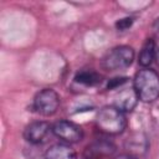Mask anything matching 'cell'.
<instances>
[{"label":"cell","mask_w":159,"mask_h":159,"mask_svg":"<svg viewBox=\"0 0 159 159\" xmlns=\"http://www.w3.org/2000/svg\"><path fill=\"white\" fill-rule=\"evenodd\" d=\"M133 24V19L132 17H124V19H120L116 22V27L119 30V31H124L127 29H129Z\"/></svg>","instance_id":"8fae6325"},{"label":"cell","mask_w":159,"mask_h":159,"mask_svg":"<svg viewBox=\"0 0 159 159\" xmlns=\"http://www.w3.org/2000/svg\"><path fill=\"white\" fill-rule=\"evenodd\" d=\"M46 159H76L75 150L67 144H55L45 154Z\"/></svg>","instance_id":"ba28073f"},{"label":"cell","mask_w":159,"mask_h":159,"mask_svg":"<svg viewBox=\"0 0 159 159\" xmlns=\"http://www.w3.org/2000/svg\"><path fill=\"white\" fill-rule=\"evenodd\" d=\"M133 88L143 102H153L159 97V75L150 68H143L134 76Z\"/></svg>","instance_id":"6da1fadb"},{"label":"cell","mask_w":159,"mask_h":159,"mask_svg":"<svg viewBox=\"0 0 159 159\" xmlns=\"http://www.w3.org/2000/svg\"><path fill=\"white\" fill-rule=\"evenodd\" d=\"M134 60V50L129 46H117L104 55L102 66L107 71H117L127 68Z\"/></svg>","instance_id":"3957f363"},{"label":"cell","mask_w":159,"mask_h":159,"mask_svg":"<svg viewBox=\"0 0 159 159\" xmlns=\"http://www.w3.org/2000/svg\"><path fill=\"white\" fill-rule=\"evenodd\" d=\"M50 130V124L42 120L30 123L24 130V138L32 144L41 143Z\"/></svg>","instance_id":"52a82bcc"},{"label":"cell","mask_w":159,"mask_h":159,"mask_svg":"<svg viewBox=\"0 0 159 159\" xmlns=\"http://www.w3.org/2000/svg\"><path fill=\"white\" fill-rule=\"evenodd\" d=\"M155 60H157V63L159 65V47L157 48V52H155Z\"/></svg>","instance_id":"5bb4252c"},{"label":"cell","mask_w":159,"mask_h":159,"mask_svg":"<svg viewBox=\"0 0 159 159\" xmlns=\"http://www.w3.org/2000/svg\"><path fill=\"white\" fill-rule=\"evenodd\" d=\"M58 106H60L58 94L51 88H45L35 96L32 108L35 109L36 113L41 116H52L56 113Z\"/></svg>","instance_id":"277c9868"},{"label":"cell","mask_w":159,"mask_h":159,"mask_svg":"<svg viewBox=\"0 0 159 159\" xmlns=\"http://www.w3.org/2000/svg\"><path fill=\"white\" fill-rule=\"evenodd\" d=\"M75 81L86 86H96L102 81V77L94 71H80L76 73Z\"/></svg>","instance_id":"30bf717a"},{"label":"cell","mask_w":159,"mask_h":159,"mask_svg":"<svg viewBox=\"0 0 159 159\" xmlns=\"http://www.w3.org/2000/svg\"><path fill=\"white\" fill-rule=\"evenodd\" d=\"M53 134L66 143H77L83 138L82 128L70 120H58L52 127Z\"/></svg>","instance_id":"5b68a950"},{"label":"cell","mask_w":159,"mask_h":159,"mask_svg":"<svg viewBox=\"0 0 159 159\" xmlns=\"http://www.w3.org/2000/svg\"><path fill=\"white\" fill-rule=\"evenodd\" d=\"M127 77H117V78H112L109 82H108V84H107V87H108V89H113V88H118V87H120L122 84H124L125 82H127Z\"/></svg>","instance_id":"7c38bea8"},{"label":"cell","mask_w":159,"mask_h":159,"mask_svg":"<svg viewBox=\"0 0 159 159\" xmlns=\"http://www.w3.org/2000/svg\"><path fill=\"white\" fill-rule=\"evenodd\" d=\"M96 124L101 132L116 135L125 129L127 120L123 112H120L118 108H116L114 106H106L97 113Z\"/></svg>","instance_id":"7a4b0ae2"},{"label":"cell","mask_w":159,"mask_h":159,"mask_svg":"<svg viewBox=\"0 0 159 159\" xmlns=\"http://www.w3.org/2000/svg\"><path fill=\"white\" fill-rule=\"evenodd\" d=\"M154 31L159 35V19H157V21L154 22Z\"/></svg>","instance_id":"4fadbf2b"},{"label":"cell","mask_w":159,"mask_h":159,"mask_svg":"<svg viewBox=\"0 0 159 159\" xmlns=\"http://www.w3.org/2000/svg\"><path fill=\"white\" fill-rule=\"evenodd\" d=\"M138 96L132 87L122 88L113 96V106L118 108L120 112H130L137 104Z\"/></svg>","instance_id":"8992f818"},{"label":"cell","mask_w":159,"mask_h":159,"mask_svg":"<svg viewBox=\"0 0 159 159\" xmlns=\"http://www.w3.org/2000/svg\"><path fill=\"white\" fill-rule=\"evenodd\" d=\"M155 52H157V48H155V42L153 39H147L145 42L143 43V47L139 52V57H138V62L143 66V67H147L149 66L153 60L155 58Z\"/></svg>","instance_id":"9c48e42d"}]
</instances>
